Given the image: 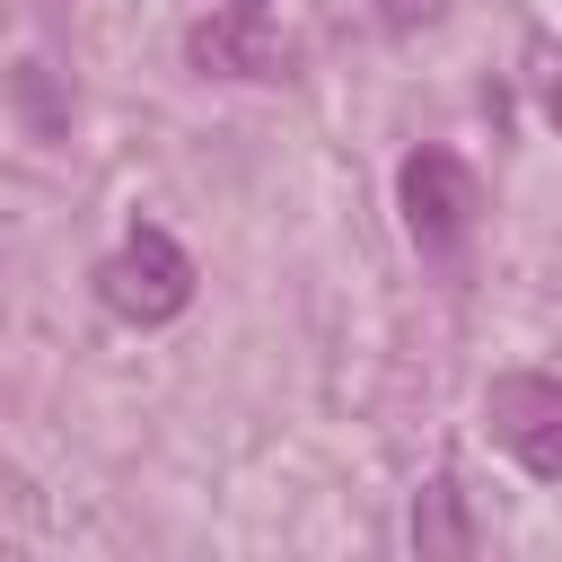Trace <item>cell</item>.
<instances>
[{"label":"cell","mask_w":562,"mask_h":562,"mask_svg":"<svg viewBox=\"0 0 562 562\" xmlns=\"http://www.w3.org/2000/svg\"><path fill=\"white\" fill-rule=\"evenodd\" d=\"M413 544H422V553H448V562H457V553H474V527H465V509H457V483H448V474L413 501Z\"/></svg>","instance_id":"obj_5"},{"label":"cell","mask_w":562,"mask_h":562,"mask_svg":"<svg viewBox=\"0 0 562 562\" xmlns=\"http://www.w3.org/2000/svg\"><path fill=\"white\" fill-rule=\"evenodd\" d=\"M228 9H263V0H228Z\"/></svg>","instance_id":"obj_7"},{"label":"cell","mask_w":562,"mask_h":562,"mask_svg":"<svg viewBox=\"0 0 562 562\" xmlns=\"http://www.w3.org/2000/svg\"><path fill=\"white\" fill-rule=\"evenodd\" d=\"M483 422H492V439H501L536 483H562V378H544V369L492 378Z\"/></svg>","instance_id":"obj_2"},{"label":"cell","mask_w":562,"mask_h":562,"mask_svg":"<svg viewBox=\"0 0 562 562\" xmlns=\"http://www.w3.org/2000/svg\"><path fill=\"white\" fill-rule=\"evenodd\" d=\"M395 202H404V228H413L422 255H457L465 228H474V176L448 149H413L395 167Z\"/></svg>","instance_id":"obj_3"},{"label":"cell","mask_w":562,"mask_h":562,"mask_svg":"<svg viewBox=\"0 0 562 562\" xmlns=\"http://www.w3.org/2000/svg\"><path fill=\"white\" fill-rule=\"evenodd\" d=\"M97 290H105V307H114L123 325H167V316L193 307V255H184L167 228H132V237L105 255Z\"/></svg>","instance_id":"obj_1"},{"label":"cell","mask_w":562,"mask_h":562,"mask_svg":"<svg viewBox=\"0 0 562 562\" xmlns=\"http://www.w3.org/2000/svg\"><path fill=\"white\" fill-rule=\"evenodd\" d=\"M184 53L202 70H220V79H272L281 70V35L263 26V9H228V0L184 35Z\"/></svg>","instance_id":"obj_4"},{"label":"cell","mask_w":562,"mask_h":562,"mask_svg":"<svg viewBox=\"0 0 562 562\" xmlns=\"http://www.w3.org/2000/svg\"><path fill=\"white\" fill-rule=\"evenodd\" d=\"M544 114H553V132H562V79H553V88H544Z\"/></svg>","instance_id":"obj_6"}]
</instances>
